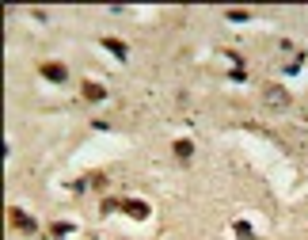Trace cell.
Here are the masks:
<instances>
[{
	"label": "cell",
	"mask_w": 308,
	"mask_h": 240,
	"mask_svg": "<svg viewBox=\"0 0 308 240\" xmlns=\"http://www.w3.org/2000/svg\"><path fill=\"white\" fill-rule=\"evenodd\" d=\"M84 179H88V187H95V191L107 187V175H103V172H92V175H84Z\"/></svg>",
	"instance_id": "obj_10"
},
{
	"label": "cell",
	"mask_w": 308,
	"mask_h": 240,
	"mask_svg": "<svg viewBox=\"0 0 308 240\" xmlns=\"http://www.w3.org/2000/svg\"><path fill=\"white\" fill-rule=\"evenodd\" d=\"M38 73H42L46 80H53V84H65V80H69V69L58 65V61H46V65L38 69Z\"/></svg>",
	"instance_id": "obj_2"
},
{
	"label": "cell",
	"mask_w": 308,
	"mask_h": 240,
	"mask_svg": "<svg viewBox=\"0 0 308 240\" xmlns=\"http://www.w3.org/2000/svg\"><path fill=\"white\" fill-rule=\"evenodd\" d=\"M84 99H95V103H99V99H107V88H103V84H95V80H84Z\"/></svg>",
	"instance_id": "obj_6"
},
{
	"label": "cell",
	"mask_w": 308,
	"mask_h": 240,
	"mask_svg": "<svg viewBox=\"0 0 308 240\" xmlns=\"http://www.w3.org/2000/svg\"><path fill=\"white\" fill-rule=\"evenodd\" d=\"M122 210H126L133 221H145V218H149V206H145L141 198H126V202H122Z\"/></svg>",
	"instance_id": "obj_3"
},
{
	"label": "cell",
	"mask_w": 308,
	"mask_h": 240,
	"mask_svg": "<svg viewBox=\"0 0 308 240\" xmlns=\"http://www.w3.org/2000/svg\"><path fill=\"white\" fill-rule=\"evenodd\" d=\"M172 149H175V156H179V160H190V156H194V145H190L186 138H179V141H175Z\"/></svg>",
	"instance_id": "obj_7"
},
{
	"label": "cell",
	"mask_w": 308,
	"mask_h": 240,
	"mask_svg": "<svg viewBox=\"0 0 308 240\" xmlns=\"http://www.w3.org/2000/svg\"><path fill=\"white\" fill-rule=\"evenodd\" d=\"M122 210V202H115V198H107V202H103V214H118Z\"/></svg>",
	"instance_id": "obj_11"
},
{
	"label": "cell",
	"mask_w": 308,
	"mask_h": 240,
	"mask_svg": "<svg viewBox=\"0 0 308 240\" xmlns=\"http://www.w3.org/2000/svg\"><path fill=\"white\" fill-rule=\"evenodd\" d=\"M263 99L270 103V107H289V92H282V88H274V84L263 92Z\"/></svg>",
	"instance_id": "obj_4"
},
{
	"label": "cell",
	"mask_w": 308,
	"mask_h": 240,
	"mask_svg": "<svg viewBox=\"0 0 308 240\" xmlns=\"http://www.w3.org/2000/svg\"><path fill=\"white\" fill-rule=\"evenodd\" d=\"M8 225L19 229V233H27V236H35V233H38V221H35V218H27L19 206H12V210H8Z\"/></svg>",
	"instance_id": "obj_1"
},
{
	"label": "cell",
	"mask_w": 308,
	"mask_h": 240,
	"mask_svg": "<svg viewBox=\"0 0 308 240\" xmlns=\"http://www.w3.org/2000/svg\"><path fill=\"white\" fill-rule=\"evenodd\" d=\"M99 46H103V50H110V54H115V58H129V50H126V42H118V38H99Z\"/></svg>",
	"instance_id": "obj_5"
},
{
	"label": "cell",
	"mask_w": 308,
	"mask_h": 240,
	"mask_svg": "<svg viewBox=\"0 0 308 240\" xmlns=\"http://www.w3.org/2000/svg\"><path fill=\"white\" fill-rule=\"evenodd\" d=\"M232 233H236V240H255V233H251L247 221H236V225H232Z\"/></svg>",
	"instance_id": "obj_8"
},
{
	"label": "cell",
	"mask_w": 308,
	"mask_h": 240,
	"mask_svg": "<svg viewBox=\"0 0 308 240\" xmlns=\"http://www.w3.org/2000/svg\"><path fill=\"white\" fill-rule=\"evenodd\" d=\"M69 233H72L69 221H53V225H50V236H58V240H61V236H69Z\"/></svg>",
	"instance_id": "obj_9"
}]
</instances>
